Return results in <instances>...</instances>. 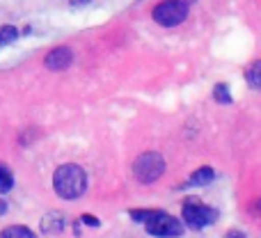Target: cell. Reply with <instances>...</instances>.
Here are the masks:
<instances>
[{
  "label": "cell",
  "instance_id": "6da1fadb",
  "mask_svg": "<svg viewBox=\"0 0 261 238\" xmlns=\"http://www.w3.org/2000/svg\"><path fill=\"white\" fill-rule=\"evenodd\" d=\"M53 188L62 199H78L87 190V174L81 165H60L53 174Z\"/></svg>",
  "mask_w": 261,
  "mask_h": 238
},
{
  "label": "cell",
  "instance_id": "7a4b0ae2",
  "mask_svg": "<svg viewBox=\"0 0 261 238\" xmlns=\"http://www.w3.org/2000/svg\"><path fill=\"white\" fill-rule=\"evenodd\" d=\"M153 21L163 28H174L188 18V3L186 0H163L151 12Z\"/></svg>",
  "mask_w": 261,
  "mask_h": 238
},
{
  "label": "cell",
  "instance_id": "3957f363",
  "mask_svg": "<svg viewBox=\"0 0 261 238\" xmlns=\"http://www.w3.org/2000/svg\"><path fill=\"white\" fill-rule=\"evenodd\" d=\"M163 172H165V161L161 153L147 151L138 156V161L133 163V174L140 183H153L163 176Z\"/></svg>",
  "mask_w": 261,
  "mask_h": 238
},
{
  "label": "cell",
  "instance_id": "277c9868",
  "mask_svg": "<svg viewBox=\"0 0 261 238\" xmlns=\"http://www.w3.org/2000/svg\"><path fill=\"white\" fill-rule=\"evenodd\" d=\"M181 216H184L186 225H188L190 229H204V227H208V225L216 222L218 211L216 208L204 206V204H199V199H188V202L184 204Z\"/></svg>",
  "mask_w": 261,
  "mask_h": 238
},
{
  "label": "cell",
  "instance_id": "5b68a950",
  "mask_svg": "<svg viewBox=\"0 0 261 238\" xmlns=\"http://www.w3.org/2000/svg\"><path fill=\"white\" fill-rule=\"evenodd\" d=\"M144 225H147V231L151 236H181L184 234V225L176 218L167 216L163 211H156Z\"/></svg>",
  "mask_w": 261,
  "mask_h": 238
},
{
  "label": "cell",
  "instance_id": "8992f818",
  "mask_svg": "<svg viewBox=\"0 0 261 238\" xmlns=\"http://www.w3.org/2000/svg\"><path fill=\"white\" fill-rule=\"evenodd\" d=\"M71 60H73L71 48L58 46V48H53L48 55H46V67H48L50 71H62V69H67L69 64H71Z\"/></svg>",
  "mask_w": 261,
  "mask_h": 238
},
{
  "label": "cell",
  "instance_id": "52a82bcc",
  "mask_svg": "<svg viewBox=\"0 0 261 238\" xmlns=\"http://www.w3.org/2000/svg\"><path fill=\"white\" fill-rule=\"evenodd\" d=\"M64 227H67V220H64V216L58 211L44 216V220H41V231H44V234H60Z\"/></svg>",
  "mask_w": 261,
  "mask_h": 238
},
{
  "label": "cell",
  "instance_id": "ba28073f",
  "mask_svg": "<svg viewBox=\"0 0 261 238\" xmlns=\"http://www.w3.org/2000/svg\"><path fill=\"white\" fill-rule=\"evenodd\" d=\"M213 179H216V172H213L211 167H199V170L193 172L190 183H193V186H206V183H211Z\"/></svg>",
  "mask_w": 261,
  "mask_h": 238
},
{
  "label": "cell",
  "instance_id": "9c48e42d",
  "mask_svg": "<svg viewBox=\"0 0 261 238\" xmlns=\"http://www.w3.org/2000/svg\"><path fill=\"white\" fill-rule=\"evenodd\" d=\"M245 81L252 90H261V60H257L254 64H250L245 71Z\"/></svg>",
  "mask_w": 261,
  "mask_h": 238
},
{
  "label": "cell",
  "instance_id": "30bf717a",
  "mask_svg": "<svg viewBox=\"0 0 261 238\" xmlns=\"http://www.w3.org/2000/svg\"><path fill=\"white\" fill-rule=\"evenodd\" d=\"M14 188V174L9 172V167L5 163H0V195L9 193Z\"/></svg>",
  "mask_w": 261,
  "mask_h": 238
},
{
  "label": "cell",
  "instance_id": "8fae6325",
  "mask_svg": "<svg viewBox=\"0 0 261 238\" xmlns=\"http://www.w3.org/2000/svg\"><path fill=\"white\" fill-rule=\"evenodd\" d=\"M16 39H18V30L14 25H3V28H0V48L14 44Z\"/></svg>",
  "mask_w": 261,
  "mask_h": 238
},
{
  "label": "cell",
  "instance_id": "7c38bea8",
  "mask_svg": "<svg viewBox=\"0 0 261 238\" xmlns=\"http://www.w3.org/2000/svg\"><path fill=\"white\" fill-rule=\"evenodd\" d=\"M213 99H216L218 103H222V105L231 103V94H229V87H227L225 83H218V85L213 87Z\"/></svg>",
  "mask_w": 261,
  "mask_h": 238
},
{
  "label": "cell",
  "instance_id": "4fadbf2b",
  "mask_svg": "<svg viewBox=\"0 0 261 238\" xmlns=\"http://www.w3.org/2000/svg\"><path fill=\"white\" fill-rule=\"evenodd\" d=\"M35 238V234H32L28 227H7V229L3 231V238Z\"/></svg>",
  "mask_w": 261,
  "mask_h": 238
},
{
  "label": "cell",
  "instance_id": "5bb4252c",
  "mask_svg": "<svg viewBox=\"0 0 261 238\" xmlns=\"http://www.w3.org/2000/svg\"><path fill=\"white\" fill-rule=\"evenodd\" d=\"M153 213H156V211H130V218H133L135 222H147Z\"/></svg>",
  "mask_w": 261,
  "mask_h": 238
},
{
  "label": "cell",
  "instance_id": "9a60e30c",
  "mask_svg": "<svg viewBox=\"0 0 261 238\" xmlns=\"http://www.w3.org/2000/svg\"><path fill=\"white\" fill-rule=\"evenodd\" d=\"M81 220H85V222H87V225H92V227H99V220H96V218H94V216H83V218H81Z\"/></svg>",
  "mask_w": 261,
  "mask_h": 238
},
{
  "label": "cell",
  "instance_id": "2e32d148",
  "mask_svg": "<svg viewBox=\"0 0 261 238\" xmlns=\"http://www.w3.org/2000/svg\"><path fill=\"white\" fill-rule=\"evenodd\" d=\"M5 211H7V202H3V199H0V216H3Z\"/></svg>",
  "mask_w": 261,
  "mask_h": 238
},
{
  "label": "cell",
  "instance_id": "e0dca14e",
  "mask_svg": "<svg viewBox=\"0 0 261 238\" xmlns=\"http://www.w3.org/2000/svg\"><path fill=\"white\" fill-rule=\"evenodd\" d=\"M257 208H259V211H261V199H259V202H257Z\"/></svg>",
  "mask_w": 261,
  "mask_h": 238
}]
</instances>
